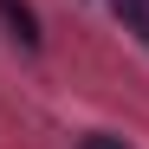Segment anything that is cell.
<instances>
[{"label":"cell","instance_id":"6da1fadb","mask_svg":"<svg viewBox=\"0 0 149 149\" xmlns=\"http://www.w3.org/2000/svg\"><path fill=\"white\" fill-rule=\"evenodd\" d=\"M0 19H7V33L26 45V52H39V13L26 7V0H0Z\"/></svg>","mask_w":149,"mask_h":149},{"label":"cell","instance_id":"7a4b0ae2","mask_svg":"<svg viewBox=\"0 0 149 149\" xmlns=\"http://www.w3.org/2000/svg\"><path fill=\"white\" fill-rule=\"evenodd\" d=\"M78 149H130V143H123V136H110V130H91Z\"/></svg>","mask_w":149,"mask_h":149}]
</instances>
